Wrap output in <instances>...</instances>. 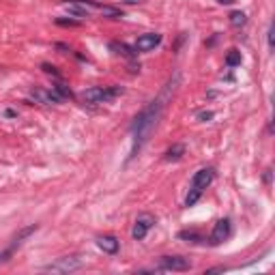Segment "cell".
Listing matches in <instances>:
<instances>
[{"label": "cell", "mask_w": 275, "mask_h": 275, "mask_svg": "<svg viewBox=\"0 0 275 275\" xmlns=\"http://www.w3.org/2000/svg\"><path fill=\"white\" fill-rule=\"evenodd\" d=\"M228 236H230V219H219L217 224L213 226L209 241H211V245H221Z\"/></svg>", "instance_id": "52a82bcc"}, {"label": "cell", "mask_w": 275, "mask_h": 275, "mask_svg": "<svg viewBox=\"0 0 275 275\" xmlns=\"http://www.w3.org/2000/svg\"><path fill=\"white\" fill-rule=\"evenodd\" d=\"M41 69H43V71H45V73L54 75V78H60V73L56 71V67H52V65H48V63H43V65H41Z\"/></svg>", "instance_id": "ffe728a7"}, {"label": "cell", "mask_w": 275, "mask_h": 275, "mask_svg": "<svg viewBox=\"0 0 275 275\" xmlns=\"http://www.w3.org/2000/svg\"><path fill=\"white\" fill-rule=\"evenodd\" d=\"M30 97H33L37 103H43V105H52V103L63 101L56 90H48V88H35L33 93H30Z\"/></svg>", "instance_id": "9c48e42d"}, {"label": "cell", "mask_w": 275, "mask_h": 275, "mask_svg": "<svg viewBox=\"0 0 275 275\" xmlns=\"http://www.w3.org/2000/svg\"><path fill=\"white\" fill-rule=\"evenodd\" d=\"M125 3H140V0H125Z\"/></svg>", "instance_id": "d4e9b609"}, {"label": "cell", "mask_w": 275, "mask_h": 275, "mask_svg": "<svg viewBox=\"0 0 275 275\" xmlns=\"http://www.w3.org/2000/svg\"><path fill=\"white\" fill-rule=\"evenodd\" d=\"M230 24L236 26V28L243 26V24H245V13H243V11H232L230 13Z\"/></svg>", "instance_id": "ac0fdd59"}, {"label": "cell", "mask_w": 275, "mask_h": 275, "mask_svg": "<svg viewBox=\"0 0 275 275\" xmlns=\"http://www.w3.org/2000/svg\"><path fill=\"white\" fill-rule=\"evenodd\" d=\"M56 24H58V26H73V28H75V26H80V22H78V20H65V18H58V20H56Z\"/></svg>", "instance_id": "d6986e66"}, {"label": "cell", "mask_w": 275, "mask_h": 275, "mask_svg": "<svg viewBox=\"0 0 275 275\" xmlns=\"http://www.w3.org/2000/svg\"><path fill=\"white\" fill-rule=\"evenodd\" d=\"M110 50H114V54H120V56H125V58H133L135 56V48L131 50L129 45L118 43V41H112L110 43Z\"/></svg>", "instance_id": "4fadbf2b"}, {"label": "cell", "mask_w": 275, "mask_h": 275, "mask_svg": "<svg viewBox=\"0 0 275 275\" xmlns=\"http://www.w3.org/2000/svg\"><path fill=\"white\" fill-rule=\"evenodd\" d=\"M162 110H164V99L159 97V99H155V101H151L147 108H144V110L133 118V123H131V133H133V151H131V157L135 155L138 151H140L142 144L149 140L151 131L155 129L157 120H159V114H162Z\"/></svg>", "instance_id": "6da1fadb"}, {"label": "cell", "mask_w": 275, "mask_h": 275, "mask_svg": "<svg viewBox=\"0 0 275 275\" xmlns=\"http://www.w3.org/2000/svg\"><path fill=\"white\" fill-rule=\"evenodd\" d=\"M159 43H162V35L159 33L140 35L138 37V41H135V52H151V50H155Z\"/></svg>", "instance_id": "ba28073f"}, {"label": "cell", "mask_w": 275, "mask_h": 275, "mask_svg": "<svg viewBox=\"0 0 275 275\" xmlns=\"http://www.w3.org/2000/svg\"><path fill=\"white\" fill-rule=\"evenodd\" d=\"M198 118H200L202 123H206V120L213 118V112H198Z\"/></svg>", "instance_id": "44dd1931"}, {"label": "cell", "mask_w": 275, "mask_h": 275, "mask_svg": "<svg viewBox=\"0 0 275 275\" xmlns=\"http://www.w3.org/2000/svg\"><path fill=\"white\" fill-rule=\"evenodd\" d=\"M82 266H84V260L80 256H63L54 262L45 264L43 271H48V273H71V271L82 269Z\"/></svg>", "instance_id": "277c9868"}, {"label": "cell", "mask_w": 275, "mask_h": 275, "mask_svg": "<svg viewBox=\"0 0 275 275\" xmlns=\"http://www.w3.org/2000/svg\"><path fill=\"white\" fill-rule=\"evenodd\" d=\"M118 95H123V88H120V86H93V88L84 90L80 97H82L84 103L99 105V103L112 101V99H116Z\"/></svg>", "instance_id": "3957f363"}, {"label": "cell", "mask_w": 275, "mask_h": 275, "mask_svg": "<svg viewBox=\"0 0 275 275\" xmlns=\"http://www.w3.org/2000/svg\"><path fill=\"white\" fill-rule=\"evenodd\" d=\"M217 3H221V5H232L234 0H217Z\"/></svg>", "instance_id": "cb8c5ba5"}, {"label": "cell", "mask_w": 275, "mask_h": 275, "mask_svg": "<svg viewBox=\"0 0 275 275\" xmlns=\"http://www.w3.org/2000/svg\"><path fill=\"white\" fill-rule=\"evenodd\" d=\"M97 9L101 11L105 18H110V20H120V18H123V11L116 9V7H99L97 5Z\"/></svg>", "instance_id": "9a60e30c"}, {"label": "cell", "mask_w": 275, "mask_h": 275, "mask_svg": "<svg viewBox=\"0 0 275 275\" xmlns=\"http://www.w3.org/2000/svg\"><path fill=\"white\" fill-rule=\"evenodd\" d=\"M88 7H95V3H86V0H75V3H65V9L71 15L78 18H88Z\"/></svg>", "instance_id": "30bf717a"}, {"label": "cell", "mask_w": 275, "mask_h": 275, "mask_svg": "<svg viewBox=\"0 0 275 275\" xmlns=\"http://www.w3.org/2000/svg\"><path fill=\"white\" fill-rule=\"evenodd\" d=\"M97 245L101 251H105V254H116L118 251V239L116 236H112V234H103V236H99L97 239Z\"/></svg>", "instance_id": "8fae6325"}, {"label": "cell", "mask_w": 275, "mask_h": 275, "mask_svg": "<svg viewBox=\"0 0 275 275\" xmlns=\"http://www.w3.org/2000/svg\"><path fill=\"white\" fill-rule=\"evenodd\" d=\"M213 179H215V170H213V168H202V170H198L192 179V187H189V194L185 198V206H194L198 200H200L202 192L211 185Z\"/></svg>", "instance_id": "7a4b0ae2"}, {"label": "cell", "mask_w": 275, "mask_h": 275, "mask_svg": "<svg viewBox=\"0 0 275 275\" xmlns=\"http://www.w3.org/2000/svg\"><path fill=\"white\" fill-rule=\"evenodd\" d=\"M226 65H228V67H236V65H241V52H236V50H230V52H228V56H226Z\"/></svg>", "instance_id": "e0dca14e"}, {"label": "cell", "mask_w": 275, "mask_h": 275, "mask_svg": "<svg viewBox=\"0 0 275 275\" xmlns=\"http://www.w3.org/2000/svg\"><path fill=\"white\" fill-rule=\"evenodd\" d=\"M266 41H269V48L273 50V24L269 26V33H266Z\"/></svg>", "instance_id": "7402d4cb"}, {"label": "cell", "mask_w": 275, "mask_h": 275, "mask_svg": "<svg viewBox=\"0 0 275 275\" xmlns=\"http://www.w3.org/2000/svg\"><path fill=\"white\" fill-rule=\"evenodd\" d=\"M54 90L60 95V99H73V93H71V88L67 86V84H63V82H58V84H54Z\"/></svg>", "instance_id": "2e32d148"}, {"label": "cell", "mask_w": 275, "mask_h": 275, "mask_svg": "<svg viewBox=\"0 0 275 275\" xmlns=\"http://www.w3.org/2000/svg\"><path fill=\"white\" fill-rule=\"evenodd\" d=\"M185 155V144H174L164 153V162H179Z\"/></svg>", "instance_id": "7c38bea8"}, {"label": "cell", "mask_w": 275, "mask_h": 275, "mask_svg": "<svg viewBox=\"0 0 275 275\" xmlns=\"http://www.w3.org/2000/svg\"><path fill=\"white\" fill-rule=\"evenodd\" d=\"M192 262L183 256H162L157 262V271H189Z\"/></svg>", "instance_id": "5b68a950"}, {"label": "cell", "mask_w": 275, "mask_h": 275, "mask_svg": "<svg viewBox=\"0 0 275 275\" xmlns=\"http://www.w3.org/2000/svg\"><path fill=\"white\" fill-rule=\"evenodd\" d=\"M155 226V217L151 215V213H142V215H138L135 224H133V230H131V236L135 241H142L144 236L149 234V230Z\"/></svg>", "instance_id": "8992f818"}, {"label": "cell", "mask_w": 275, "mask_h": 275, "mask_svg": "<svg viewBox=\"0 0 275 275\" xmlns=\"http://www.w3.org/2000/svg\"><path fill=\"white\" fill-rule=\"evenodd\" d=\"M5 116L7 118H15V116H18V112H15V110H5Z\"/></svg>", "instance_id": "603a6c76"}, {"label": "cell", "mask_w": 275, "mask_h": 275, "mask_svg": "<svg viewBox=\"0 0 275 275\" xmlns=\"http://www.w3.org/2000/svg\"><path fill=\"white\" fill-rule=\"evenodd\" d=\"M179 239L185 241V243H192V245H200V243L206 241L202 234H198V232H194V230H183V232H179Z\"/></svg>", "instance_id": "5bb4252c"}]
</instances>
